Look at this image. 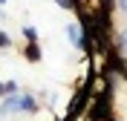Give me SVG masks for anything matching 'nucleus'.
<instances>
[{"label":"nucleus","mask_w":127,"mask_h":121,"mask_svg":"<svg viewBox=\"0 0 127 121\" xmlns=\"http://www.w3.org/2000/svg\"><path fill=\"white\" fill-rule=\"evenodd\" d=\"M0 92H3V95H15V84H12V81H9V84H0Z\"/></svg>","instance_id":"nucleus-3"},{"label":"nucleus","mask_w":127,"mask_h":121,"mask_svg":"<svg viewBox=\"0 0 127 121\" xmlns=\"http://www.w3.org/2000/svg\"><path fill=\"white\" fill-rule=\"evenodd\" d=\"M119 46L127 52V29H121V32H119Z\"/></svg>","instance_id":"nucleus-4"},{"label":"nucleus","mask_w":127,"mask_h":121,"mask_svg":"<svg viewBox=\"0 0 127 121\" xmlns=\"http://www.w3.org/2000/svg\"><path fill=\"white\" fill-rule=\"evenodd\" d=\"M17 110H23V113H35L38 104H35V98H32V95H20V98H17Z\"/></svg>","instance_id":"nucleus-1"},{"label":"nucleus","mask_w":127,"mask_h":121,"mask_svg":"<svg viewBox=\"0 0 127 121\" xmlns=\"http://www.w3.org/2000/svg\"><path fill=\"white\" fill-rule=\"evenodd\" d=\"M66 38H69V43H72V46H81V29H78L75 23H69V26H66Z\"/></svg>","instance_id":"nucleus-2"},{"label":"nucleus","mask_w":127,"mask_h":121,"mask_svg":"<svg viewBox=\"0 0 127 121\" xmlns=\"http://www.w3.org/2000/svg\"><path fill=\"white\" fill-rule=\"evenodd\" d=\"M119 9H121V12L127 15V0H119Z\"/></svg>","instance_id":"nucleus-5"},{"label":"nucleus","mask_w":127,"mask_h":121,"mask_svg":"<svg viewBox=\"0 0 127 121\" xmlns=\"http://www.w3.org/2000/svg\"><path fill=\"white\" fill-rule=\"evenodd\" d=\"M58 6H64V9H69V0H55Z\"/></svg>","instance_id":"nucleus-6"}]
</instances>
